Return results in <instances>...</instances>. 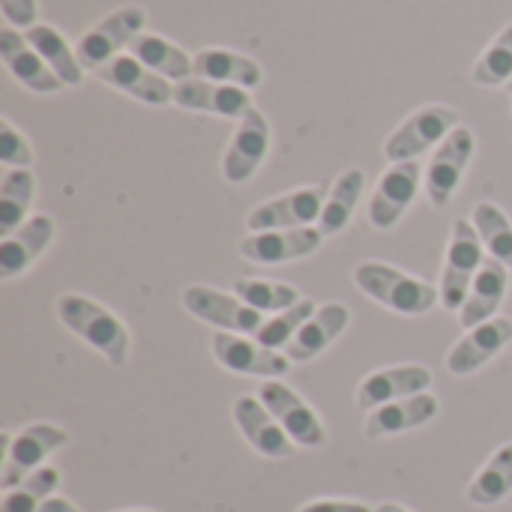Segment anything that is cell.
<instances>
[{"label": "cell", "instance_id": "35", "mask_svg": "<svg viewBox=\"0 0 512 512\" xmlns=\"http://www.w3.org/2000/svg\"><path fill=\"white\" fill-rule=\"evenodd\" d=\"M318 309H315V303L312 300H300L297 306H291V309H285V312H279L276 318H267V324L258 330V342L261 345H267V348H288L291 345V339L303 330V324L315 315Z\"/></svg>", "mask_w": 512, "mask_h": 512}, {"label": "cell", "instance_id": "8", "mask_svg": "<svg viewBox=\"0 0 512 512\" xmlns=\"http://www.w3.org/2000/svg\"><path fill=\"white\" fill-rule=\"evenodd\" d=\"M258 399L264 402V408L276 417V423L288 432V438L294 444L309 447V450H321L327 444V429H324L321 417L279 378L264 381Z\"/></svg>", "mask_w": 512, "mask_h": 512}, {"label": "cell", "instance_id": "4", "mask_svg": "<svg viewBox=\"0 0 512 512\" xmlns=\"http://www.w3.org/2000/svg\"><path fill=\"white\" fill-rule=\"evenodd\" d=\"M483 267V240L474 228V222L459 219L453 225L450 249H447V267L441 276V306L447 312H462L474 279Z\"/></svg>", "mask_w": 512, "mask_h": 512}, {"label": "cell", "instance_id": "1", "mask_svg": "<svg viewBox=\"0 0 512 512\" xmlns=\"http://www.w3.org/2000/svg\"><path fill=\"white\" fill-rule=\"evenodd\" d=\"M57 318L81 342L96 348L111 366H123L129 360V348H132L129 330L102 303H96L90 297H81V294H63V297H57Z\"/></svg>", "mask_w": 512, "mask_h": 512}, {"label": "cell", "instance_id": "32", "mask_svg": "<svg viewBox=\"0 0 512 512\" xmlns=\"http://www.w3.org/2000/svg\"><path fill=\"white\" fill-rule=\"evenodd\" d=\"M57 486H60V471L57 468H39L21 486L9 489L3 495L0 512H39L48 498H54Z\"/></svg>", "mask_w": 512, "mask_h": 512}, {"label": "cell", "instance_id": "28", "mask_svg": "<svg viewBox=\"0 0 512 512\" xmlns=\"http://www.w3.org/2000/svg\"><path fill=\"white\" fill-rule=\"evenodd\" d=\"M363 186H366V174L360 168H348L336 186L330 189L327 201H324V210H321V219H318V231L324 237H333V234H342L354 216V207L363 195Z\"/></svg>", "mask_w": 512, "mask_h": 512}, {"label": "cell", "instance_id": "12", "mask_svg": "<svg viewBox=\"0 0 512 512\" xmlns=\"http://www.w3.org/2000/svg\"><path fill=\"white\" fill-rule=\"evenodd\" d=\"M420 183H423V168L417 159L396 162L393 168H387L369 201V222L375 228H393L405 216V210L414 204Z\"/></svg>", "mask_w": 512, "mask_h": 512}, {"label": "cell", "instance_id": "16", "mask_svg": "<svg viewBox=\"0 0 512 512\" xmlns=\"http://www.w3.org/2000/svg\"><path fill=\"white\" fill-rule=\"evenodd\" d=\"M234 423L249 441V447L264 456V459H291L294 456V441L288 432L276 423V417L264 408L261 399L255 396H240L234 402Z\"/></svg>", "mask_w": 512, "mask_h": 512}, {"label": "cell", "instance_id": "30", "mask_svg": "<svg viewBox=\"0 0 512 512\" xmlns=\"http://www.w3.org/2000/svg\"><path fill=\"white\" fill-rule=\"evenodd\" d=\"M36 198V177L30 168H12L0 183V234L9 237L24 225Z\"/></svg>", "mask_w": 512, "mask_h": 512}, {"label": "cell", "instance_id": "24", "mask_svg": "<svg viewBox=\"0 0 512 512\" xmlns=\"http://www.w3.org/2000/svg\"><path fill=\"white\" fill-rule=\"evenodd\" d=\"M507 285H510V267L495 261V258L483 261V267L474 279V288H471V294L462 306V315H459L462 327L474 330V327L492 321L495 312L501 309L504 297H507Z\"/></svg>", "mask_w": 512, "mask_h": 512}, {"label": "cell", "instance_id": "22", "mask_svg": "<svg viewBox=\"0 0 512 512\" xmlns=\"http://www.w3.org/2000/svg\"><path fill=\"white\" fill-rule=\"evenodd\" d=\"M54 240V219L51 216H30L15 234L3 237L0 246V279L9 282L21 276Z\"/></svg>", "mask_w": 512, "mask_h": 512}, {"label": "cell", "instance_id": "38", "mask_svg": "<svg viewBox=\"0 0 512 512\" xmlns=\"http://www.w3.org/2000/svg\"><path fill=\"white\" fill-rule=\"evenodd\" d=\"M300 512H375L357 501H312Z\"/></svg>", "mask_w": 512, "mask_h": 512}, {"label": "cell", "instance_id": "20", "mask_svg": "<svg viewBox=\"0 0 512 512\" xmlns=\"http://www.w3.org/2000/svg\"><path fill=\"white\" fill-rule=\"evenodd\" d=\"M432 387V372L426 366H396V369H381L369 375L360 390H357V405L366 411L384 408L399 399L420 396Z\"/></svg>", "mask_w": 512, "mask_h": 512}, {"label": "cell", "instance_id": "36", "mask_svg": "<svg viewBox=\"0 0 512 512\" xmlns=\"http://www.w3.org/2000/svg\"><path fill=\"white\" fill-rule=\"evenodd\" d=\"M0 162L9 168H30L33 165L30 141L9 120H0Z\"/></svg>", "mask_w": 512, "mask_h": 512}, {"label": "cell", "instance_id": "21", "mask_svg": "<svg viewBox=\"0 0 512 512\" xmlns=\"http://www.w3.org/2000/svg\"><path fill=\"white\" fill-rule=\"evenodd\" d=\"M351 312L345 303H327L321 306L306 324L303 330L291 339V345L285 348V357L291 363H309L315 357H321L345 330H348Z\"/></svg>", "mask_w": 512, "mask_h": 512}, {"label": "cell", "instance_id": "27", "mask_svg": "<svg viewBox=\"0 0 512 512\" xmlns=\"http://www.w3.org/2000/svg\"><path fill=\"white\" fill-rule=\"evenodd\" d=\"M24 39L39 51V57L54 69V75L66 84V87H78L84 81V66L75 54V48L63 39V33L51 24H33L30 30H24Z\"/></svg>", "mask_w": 512, "mask_h": 512}, {"label": "cell", "instance_id": "41", "mask_svg": "<svg viewBox=\"0 0 512 512\" xmlns=\"http://www.w3.org/2000/svg\"><path fill=\"white\" fill-rule=\"evenodd\" d=\"M123 512H150V510H123Z\"/></svg>", "mask_w": 512, "mask_h": 512}, {"label": "cell", "instance_id": "10", "mask_svg": "<svg viewBox=\"0 0 512 512\" xmlns=\"http://www.w3.org/2000/svg\"><path fill=\"white\" fill-rule=\"evenodd\" d=\"M324 186H306L297 192H288L282 198H273L267 204H258L249 216L246 225L249 231H285V228H309L315 219H321L324 201H327Z\"/></svg>", "mask_w": 512, "mask_h": 512}, {"label": "cell", "instance_id": "2", "mask_svg": "<svg viewBox=\"0 0 512 512\" xmlns=\"http://www.w3.org/2000/svg\"><path fill=\"white\" fill-rule=\"evenodd\" d=\"M354 282L366 297L399 315H426L435 303H441V288L378 261L360 264L354 270Z\"/></svg>", "mask_w": 512, "mask_h": 512}, {"label": "cell", "instance_id": "23", "mask_svg": "<svg viewBox=\"0 0 512 512\" xmlns=\"http://www.w3.org/2000/svg\"><path fill=\"white\" fill-rule=\"evenodd\" d=\"M441 405L432 393H420L411 399H399L390 402L384 408H375L366 420V438L378 441V438H390V435H402L411 429H420L426 423H432L438 417Z\"/></svg>", "mask_w": 512, "mask_h": 512}, {"label": "cell", "instance_id": "13", "mask_svg": "<svg viewBox=\"0 0 512 512\" xmlns=\"http://www.w3.org/2000/svg\"><path fill=\"white\" fill-rule=\"evenodd\" d=\"M213 357L237 375H252L264 381H276L288 372L291 360L285 354H276L273 348L261 345L258 339H243L231 333L213 336Z\"/></svg>", "mask_w": 512, "mask_h": 512}, {"label": "cell", "instance_id": "33", "mask_svg": "<svg viewBox=\"0 0 512 512\" xmlns=\"http://www.w3.org/2000/svg\"><path fill=\"white\" fill-rule=\"evenodd\" d=\"M234 294L258 312H285L300 303V294L294 285L267 282V279H237Z\"/></svg>", "mask_w": 512, "mask_h": 512}, {"label": "cell", "instance_id": "34", "mask_svg": "<svg viewBox=\"0 0 512 512\" xmlns=\"http://www.w3.org/2000/svg\"><path fill=\"white\" fill-rule=\"evenodd\" d=\"M471 78L483 87H501L512 78V24H507L486 54L474 63Z\"/></svg>", "mask_w": 512, "mask_h": 512}, {"label": "cell", "instance_id": "9", "mask_svg": "<svg viewBox=\"0 0 512 512\" xmlns=\"http://www.w3.org/2000/svg\"><path fill=\"white\" fill-rule=\"evenodd\" d=\"M474 132L468 126H456L435 150L429 168H426V195L435 207H447L450 198L456 195L465 171H468V162L474 156Z\"/></svg>", "mask_w": 512, "mask_h": 512}, {"label": "cell", "instance_id": "5", "mask_svg": "<svg viewBox=\"0 0 512 512\" xmlns=\"http://www.w3.org/2000/svg\"><path fill=\"white\" fill-rule=\"evenodd\" d=\"M144 24H147V12L141 6H120L114 9L108 18H102L96 27H90L78 45H75V54L81 60L84 69H102L105 63H111L123 48H129L141 33H144Z\"/></svg>", "mask_w": 512, "mask_h": 512}, {"label": "cell", "instance_id": "3", "mask_svg": "<svg viewBox=\"0 0 512 512\" xmlns=\"http://www.w3.org/2000/svg\"><path fill=\"white\" fill-rule=\"evenodd\" d=\"M3 471H0V486L3 492L21 486L30 474L45 468L42 462L57 453L60 447L69 444V432H63L54 423H33L21 429L18 435L3 432Z\"/></svg>", "mask_w": 512, "mask_h": 512}, {"label": "cell", "instance_id": "11", "mask_svg": "<svg viewBox=\"0 0 512 512\" xmlns=\"http://www.w3.org/2000/svg\"><path fill=\"white\" fill-rule=\"evenodd\" d=\"M267 153H270V123L258 108H252L240 120V126L225 150V159H222L225 180L234 186L249 183L255 177V171L261 168V162L267 159Z\"/></svg>", "mask_w": 512, "mask_h": 512}, {"label": "cell", "instance_id": "17", "mask_svg": "<svg viewBox=\"0 0 512 512\" xmlns=\"http://www.w3.org/2000/svg\"><path fill=\"white\" fill-rule=\"evenodd\" d=\"M96 75L105 84L129 93L132 99H138L144 105H168V102H174V84L168 78L156 75L153 69H147L132 54H117L111 63L96 69Z\"/></svg>", "mask_w": 512, "mask_h": 512}, {"label": "cell", "instance_id": "29", "mask_svg": "<svg viewBox=\"0 0 512 512\" xmlns=\"http://www.w3.org/2000/svg\"><path fill=\"white\" fill-rule=\"evenodd\" d=\"M468 501L474 507H498L504 498L512 495V444L495 450V456L486 462V468L471 480Z\"/></svg>", "mask_w": 512, "mask_h": 512}, {"label": "cell", "instance_id": "25", "mask_svg": "<svg viewBox=\"0 0 512 512\" xmlns=\"http://www.w3.org/2000/svg\"><path fill=\"white\" fill-rule=\"evenodd\" d=\"M195 75L198 78H207V81H216V84H234V87H243V90H252L264 81V72L261 66L246 57V54H237L231 48H204L195 54Z\"/></svg>", "mask_w": 512, "mask_h": 512}, {"label": "cell", "instance_id": "39", "mask_svg": "<svg viewBox=\"0 0 512 512\" xmlns=\"http://www.w3.org/2000/svg\"><path fill=\"white\" fill-rule=\"evenodd\" d=\"M39 512H78V507H75V504H69L66 498H48Z\"/></svg>", "mask_w": 512, "mask_h": 512}, {"label": "cell", "instance_id": "37", "mask_svg": "<svg viewBox=\"0 0 512 512\" xmlns=\"http://www.w3.org/2000/svg\"><path fill=\"white\" fill-rule=\"evenodd\" d=\"M0 12L12 27L30 30L36 24L39 15V3L36 0H0Z\"/></svg>", "mask_w": 512, "mask_h": 512}, {"label": "cell", "instance_id": "14", "mask_svg": "<svg viewBox=\"0 0 512 512\" xmlns=\"http://www.w3.org/2000/svg\"><path fill=\"white\" fill-rule=\"evenodd\" d=\"M174 105H180L186 111L231 117V120H243L255 108L249 90L234 87V84H216V81H207L198 75L174 84Z\"/></svg>", "mask_w": 512, "mask_h": 512}, {"label": "cell", "instance_id": "6", "mask_svg": "<svg viewBox=\"0 0 512 512\" xmlns=\"http://www.w3.org/2000/svg\"><path fill=\"white\" fill-rule=\"evenodd\" d=\"M459 126V111L447 105H423L414 111L384 144V156L396 162H414L435 144H441Z\"/></svg>", "mask_w": 512, "mask_h": 512}, {"label": "cell", "instance_id": "19", "mask_svg": "<svg viewBox=\"0 0 512 512\" xmlns=\"http://www.w3.org/2000/svg\"><path fill=\"white\" fill-rule=\"evenodd\" d=\"M0 57L12 72V78L33 93H57L60 87H66L54 75V69L39 57V51L24 39V33H18L15 27L0 30Z\"/></svg>", "mask_w": 512, "mask_h": 512}, {"label": "cell", "instance_id": "18", "mask_svg": "<svg viewBox=\"0 0 512 512\" xmlns=\"http://www.w3.org/2000/svg\"><path fill=\"white\" fill-rule=\"evenodd\" d=\"M510 342L512 318H507V315L504 318H492V321L468 330V336L453 345V351L447 354V369L453 375H474L489 360H495Z\"/></svg>", "mask_w": 512, "mask_h": 512}, {"label": "cell", "instance_id": "31", "mask_svg": "<svg viewBox=\"0 0 512 512\" xmlns=\"http://www.w3.org/2000/svg\"><path fill=\"white\" fill-rule=\"evenodd\" d=\"M474 228L483 240V246L492 252L495 261L512 267V222L507 219V213L492 204V201H483L474 207Z\"/></svg>", "mask_w": 512, "mask_h": 512}, {"label": "cell", "instance_id": "40", "mask_svg": "<svg viewBox=\"0 0 512 512\" xmlns=\"http://www.w3.org/2000/svg\"><path fill=\"white\" fill-rule=\"evenodd\" d=\"M375 512H411V510H405V507H399V504H381V507H375Z\"/></svg>", "mask_w": 512, "mask_h": 512}, {"label": "cell", "instance_id": "7", "mask_svg": "<svg viewBox=\"0 0 512 512\" xmlns=\"http://www.w3.org/2000/svg\"><path fill=\"white\" fill-rule=\"evenodd\" d=\"M183 306L192 312L198 321L213 324L225 333H243V336H258V330L267 324L264 312L252 309L240 297L213 291L207 285H192L183 291Z\"/></svg>", "mask_w": 512, "mask_h": 512}, {"label": "cell", "instance_id": "26", "mask_svg": "<svg viewBox=\"0 0 512 512\" xmlns=\"http://www.w3.org/2000/svg\"><path fill=\"white\" fill-rule=\"evenodd\" d=\"M129 54L138 57L147 69H153L156 75L168 78V81H186L195 75V57H189L180 45H174L165 36L156 33H141L132 45Z\"/></svg>", "mask_w": 512, "mask_h": 512}, {"label": "cell", "instance_id": "15", "mask_svg": "<svg viewBox=\"0 0 512 512\" xmlns=\"http://www.w3.org/2000/svg\"><path fill=\"white\" fill-rule=\"evenodd\" d=\"M324 234L318 228H285V231H252L240 240V255L255 264H285L318 252Z\"/></svg>", "mask_w": 512, "mask_h": 512}]
</instances>
